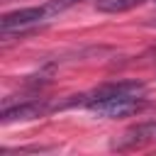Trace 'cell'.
I'll return each instance as SVG.
<instances>
[{
  "instance_id": "8",
  "label": "cell",
  "mask_w": 156,
  "mask_h": 156,
  "mask_svg": "<svg viewBox=\"0 0 156 156\" xmlns=\"http://www.w3.org/2000/svg\"><path fill=\"white\" fill-rule=\"evenodd\" d=\"M154 2H156V0H154Z\"/></svg>"
},
{
  "instance_id": "2",
  "label": "cell",
  "mask_w": 156,
  "mask_h": 156,
  "mask_svg": "<svg viewBox=\"0 0 156 156\" xmlns=\"http://www.w3.org/2000/svg\"><path fill=\"white\" fill-rule=\"evenodd\" d=\"M149 144H156V119H146V122H139V124L129 127L110 146L115 151H134V149H144Z\"/></svg>"
},
{
  "instance_id": "5",
  "label": "cell",
  "mask_w": 156,
  "mask_h": 156,
  "mask_svg": "<svg viewBox=\"0 0 156 156\" xmlns=\"http://www.w3.org/2000/svg\"><path fill=\"white\" fill-rule=\"evenodd\" d=\"M46 10L44 5L41 7H22V10H15V12H7L2 20H0V32L2 34H10L12 29H24L29 24H37L39 20H46Z\"/></svg>"
},
{
  "instance_id": "1",
  "label": "cell",
  "mask_w": 156,
  "mask_h": 156,
  "mask_svg": "<svg viewBox=\"0 0 156 156\" xmlns=\"http://www.w3.org/2000/svg\"><path fill=\"white\" fill-rule=\"evenodd\" d=\"M98 117H105V119H122V117H132V115H139L141 110L149 107V102L141 98V95H127V98H110V100H100V102H93L88 105Z\"/></svg>"
},
{
  "instance_id": "3",
  "label": "cell",
  "mask_w": 156,
  "mask_h": 156,
  "mask_svg": "<svg viewBox=\"0 0 156 156\" xmlns=\"http://www.w3.org/2000/svg\"><path fill=\"white\" fill-rule=\"evenodd\" d=\"M127 95H144V83L141 80H112V83H102L98 85L93 93L85 95V105L100 102V100H110V98H127Z\"/></svg>"
},
{
  "instance_id": "7",
  "label": "cell",
  "mask_w": 156,
  "mask_h": 156,
  "mask_svg": "<svg viewBox=\"0 0 156 156\" xmlns=\"http://www.w3.org/2000/svg\"><path fill=\"white\" fill-rule=\"evenodd\" d=\"M76 2H80V0H49V2L44 5V10H46L49 17H54V15H58V12L68 10V7H73Z\"/></svg>"
},
{
  "instance_id": "6",
  "label": "cell",
  "mask_w": 156,
  "mask_h": 156,
  "mask_svg": "<svg viewBox=\"0 0 156 156\" xmlns=\"http://www.w3.org/2000/svg\"><path fill=\"white\" fill-rule=\"evenodd\" d=\"M144 0H98L95 7L100 12H110V15H117V12H127L136 5H141Z\"/></svg>"
},
{
  "instance_id": "4",
  "label": "cell",
  "mask_w": 156,
  "mask_h": 156,
  "mask_svg": "<svg viewBox=\"0 0 156 156\" xmlns=\"http://www.w3.org/2000/svg\"><path fill=\"white\" fill-rule=\"evenodd\" d=\"M49 110H56L51 102L46 100H27V102H20L15 107H5L2 110V124H12V122H29V119H37V117H44Z\"/></svg>"
}]
</instances>
